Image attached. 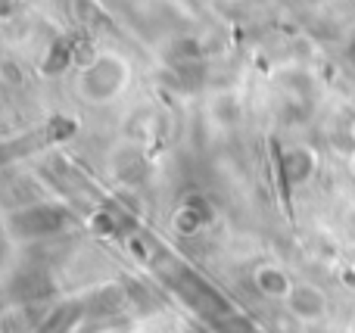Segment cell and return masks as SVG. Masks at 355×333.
<instances>
[{
  "instance_id": "8992f818",
  "label": "cell",
  "mask_w": 355,
  "mask_h": 333,
  "mask_svg": "<svg viewBox=\"0 0 355 333\" xmlns=\"http://www.w3.org/2000/svg\"><path fill=\"white\" fill-rule=\"evenodd\" d=\"M256 284L262 287V293H268V296H281V293H287V278H284V271H277V268H262L256 278Z\"/></svg>"
},
{
  "instance_id": "5b68a950",
  "label": "cell",
  "mask_w": 355,
  "mask_h": 333,
  "mask_svg": "<svg viewBox=\"0 0 355 333\" xmlns=\"http://www.w3.org/2000/svg\"><path fill=\"white\" fill-rule=\"evenodd\" d=\"M293 312L302 318H315L324 312V299H321L318 290H312V287H300V290H293Z\"/></svg>"
},
{
  "instance_id": "3957f363",
  "label": "cell",
  "mask_w": 355,
  "mask_h": 333,
  "mask_svg": "<svg viewBox=\"0 0 355 333\" xmlns=\"http://www.w3.org/2000/svg\"><path fill=\"white\" fill-rule=\"evenodd\" d=\"M281 172H284V178H287L290 184H302V181H309V178H312V172H315L312 153H309V150H302V147L287 150V153H284V159H281Z\"/></svg>"
},
{
  "instance_id": "6da1fadb",
  "label": "cell",
  "mask_w": 355,
  "mask_h": 333,
  "mask_svg": "<svg viewBox=\"0 0 355 333\" xmlns=\"http://www.w3.org/2000/svg\"><path fill=\"white\" fill-rule=\"evenodd\" d=\"M69 224V212L60 206H28V209L10 215L12 234L25 237V240H37V237L60 234Z\"/></svg>"
},
{
  "instance_id": "277c9868",
  "label": "cell",
  "mask_w": 355,
  "mask_h": 333,
  "mask_svg": "<svg viewBox=\"0 0 355 333\" xmlns=\"http://www.w3.org/2000/svg\"><path fill=\"white\" fill-rule=\"evenodd\" d=\"M12 290H16L19 299H41L47 296L50 290H53V284H50V278L44 271H28V274H19L16 284H12Z\"/></svg>"
},
{
  "instance_id": "7a4b0ae2",
  "label": "cell",
  "mask_w": 355,
  "mask_h": 333,
  "mask_svg": "<svg viewBox=\"0 0 355 333\" xmlns=\"http://www.w3.org/2000/svg\"><path fill=\"white\" fill-rule=\"evenodd\" d=\"M128 69L116 60V56H100L85 75V91L91 100H110L112 93L122 91Z\"/></svg>"
}]
</instances>
